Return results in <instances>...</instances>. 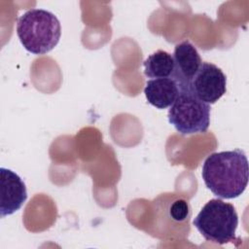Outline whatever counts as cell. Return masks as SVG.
<instances>
[{
    "label": "cell",
    "instance_id": "cell-3",
    "mask_svg": "<svg viewBox=\"0 0 249 249\" xmlns=\"http://www.w3.org/2000/svg\"><path fill=\"white\" fill-rule=\"evenodd\" d=\"M193 224L207 241L222 245L235 239L238 216L231 203L213 198L201 208Z\"/></svg>",
    "mask_w": 249,
    "mask_h": 249
},
{
    "label": "cell",
    "instance_id": "cell-4",
    "mask_svg": "<svg viewBox=\"0 0 249 249\" xmlns=\"http://www.w3.org/2000/svg\"><path fill=\"white\" fill-rule=\"evenodd\" d=\"M210 105L196 97L190 89H180L168 109V122L182 135L203 133L210 124Z\"/></svg>",
    "mask_w": 249,
    "mask_h": 249
},
{
    "label": "cell",
    "instance_id": "cell-10",
    "mask_svg": "<svg viewBox=\"0 0 249 249\" xmlns=\"http://www.w3.org/2000/svg\"><path fill=\"white\" fill-rule=\"evenodd\" d=\"M169 214L174 221H177V222L185 221L191 215L190 205L186 200L177 199L171 204L169 209Z\"/></svg>",
    "mask_w": 249,
    "mask_h": 249
},
{
    "label": "cell",
    "instance_id": "cell-1",
    "mask_svg": "<svg viewBox=\"0 0 249 249\" xmlns=\"http://www.w3.org/2000/svg\"><path fill=\"white\" fill-rule=\"evenodd\" d=\"M248 160L240 149L209 155L202 165L205 186L219 198L231 199L242 195L248 184Z\"/></svg>",
    "mask_w": 249,
    "mask_h": 249
},
{
    "label": "cell",
    "instance_id": "cell-5",
    "mask_svg": "<svg viewBox=\"0 0 249 249\" xmlns=\"http://www.w3.org/2000/svg\"><path fill=\"white\" fill-rule=\"evenodd\" d=\"M190 91L199 100L207 103H216L227 91V78L217 65L210 62H201L196 74L192 79Z\"/></svg>",
    "mask_w": 249,
    "mask_h": 249
},
{
    "label": "cell",
    "instance_id": "cell-6",
    "mask_svg": "<svg viewBox=\"0 0 249 249\" xmlns=\"http://www.w3.org/2000/svg\"><path fill=\"white\" fill-rule=\"evenodd\" d=\"M0 214L1 217L12 215L24 204L27 199L25 183L13 170L0 168Z\"/></svg>",
    "mask_w": 249,
    "mask_h": 249
},
{
    "label": "cell",
    "instance_id": "cell-9",
    "mask_svg": "<svg viewBox=\"0 0 249 249\" xmlns=\"http://www.w3.org/2000/svg\"><path fill=\"white\" fill-rule=\"evenodd\" d=\"M144 74L148 78H171L174 72V60L169 53L158 50L144 60Z\"/></svg>",
    "mask_w": 249,
    "mask_h": 249
},
{
    "label": "cell",
    "instance_id": "cell-7",
    "mask_svg": "<svg viewBox=\"0 0 249 249\" xmlns=\"http://www.w3.org/2000/svg\"><path fill=\"white\" fill-rule=\"evenodd\" d=\"M173 78L180 89H189L190 83L201 65V57L196 48L188 40L177 44L173 53Z\"/></svg>",
    "mask_w": 249,
    "mask_h": 249
},
{
    "label": "cell",
    "instance_id": "cell-2",
    "mask_svg": "<svg viewBox=\"0 0 249 249\" xmlns=\"http://www.w3.org/2000/svg\"><path fill=\"white\" fill-rule=\"evenodd\" d=\"M17 35L26 51L33 54H45L58 44L61 26L52 12L30 9L18 18Z\"/></svg>",
    "mask_w": 249,
    "mask_h": 249
},
{
    "label": "cell",
    "instance_id": "cell-8",
    "mask_svg": "<svg viewBox=\"0 0 249 249\" xmlns=\"http://www.w3.org/2000/svg\"><path fill=\"white\" fill-rule=\"evenodd\" d=\"M180 92L173 78L151 79L146 82L144 94L148 103L158 109H166L172 105Z\"/></svg>",
    "mask_w": 249,
    "mask_h": 249
}]
</instances>
